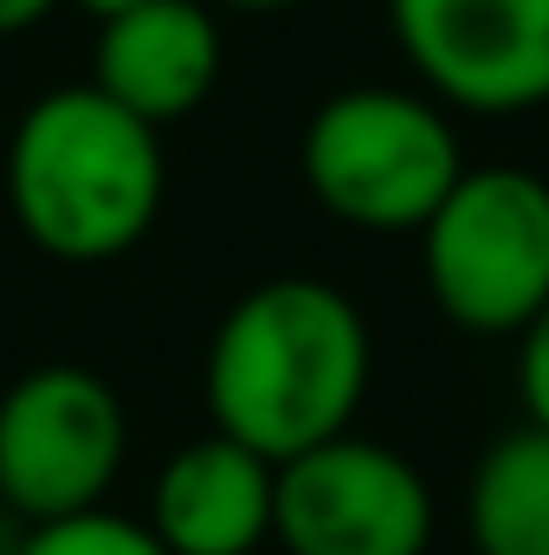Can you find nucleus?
Here are the masks:
<instances>
[{
    "label": "nucleus",
    "mask_w": 549,
    "mask_h": 555,
    "mask_svg": "<svg viewBox=\"0 0 549 555\" xmlns=\"http://www.w3.org/2000/svg\"><path fill=\"white\" fill-rule=\"evenodd\" d=\"M375 336L349 291L323 278H266L227 304L201 362L214 433L259 459H297L336 433L369 395Z\"/></svg>",
    "instance_id": "1"
},
{
    "label": "nucleus",
    "mask_w": 549,
    "mask_h": 555,
    "mask_svg": "<svg viewBox=\"0 0 549 555\" xmlns=\"http://www.w3.org/2000/svg\"><path fill=\"white\" fill-rule=\"evenodd\" d=\"M168 201L162 130L111 104L91 78L33 98L7 137V207L52 266L130 259Z\"/></svg>",
    "instance_id": "2"
},
{
    "label": "nucleus",
    "mask_w": 549,
    "mask_h": 555,
    "mask_svg": "<svg viewBox=\"0 0 549 555\" xmlns=\"http://www.w3.org/2000/svg\"><path fill=\"white\" fill-rule=\"evenodd\" d=\"M297 175L356 233H420L465 175V149L452 111L420 85H343L310 111Z\"/></svg>",
    "instance_id": "3"
},
{
    "label": "nucleus",
    "mask_w": 549,
    "mask_h": 555,
    "mask_svg": "<svg viewBox=\"0 0 549 555\" xmlns=\"http://www.w3.org/2000/svg\"><path fill=\"white\" fill-rule=\"evenodd\" d=\"M420 272L465 336H518L549 304V181L491 162L465 168L420 227Z\"/></svg>",
    "instance_id": "4"
},
{
    "label": "nucleus",
    "mask_w": 549,
    "mask_h": 555,
    "mask_svg": "<svg viewBox=\"0 0 549 555\" xmlns=\"http://www.w3.org/2000/svg\"><path fill=\"white\" fill-rule=\"evenodd\" d=\"M124 459L130 414L98 369L46 362L0 395V504L26 524L104 511Z\"/></svg>",
    "instance_id": "5"
},
{
    "label": "nucleus",
    "mask_w": 549,
    "mask_h": 555,
    "mask_svg": "<svg viewBox=\"0 0 549 555\" xmlns=\"http://www.w3.org/2000/svg\"><path fill=\"white\" fill-rule=\"evenodd\" d=\"M433 524L420 465L362 433L284 459L272 478V543L284 555H426Z\"/></svg>",
    "instance_id": "6"
},
{
    "label": "nucleus",
    "mask_w": 549,
    "mask_h": 555,
    "mask_svg": "<svg viewBox=\"0 0 549 555\" xmlns=\"http://www.w3.org/2000/svg\"><path fill=\"white\" fill-rule=\"evenodd\" d=\"M413 85L452 117L549 104V0H382Z\"/></svg>",
    "instance_id": "7"
},
{
    "label": "nucleus",
    "mask_w": 549,
    "mask_h": 555,
    "mask_svg": "<svg viewBox=\"0 0 549 555\" xmlns=\"http://www.w3.org/2000/svg\"><path fill=\"white\" fill-rule=\"evenodd\" d=\"M220 65H227V39L207 0H149L137 13L104 20L91 46V85L149 130L194 117L214 98Z\"/></svg>",
    "instance_id": "8"
},
{
    "label": "nucleus",
    "mask_w": 549,
    "mask_h": 555,
    "mask_svg": "<svg viewBox=\"0 0 549 555\" xmlns=\"http://www.w3.org/2000/svg\"><path fill=\"white\" fill-rule=\"evenodd\" d=\"M272 459L201 433L155 472L149 537L168 555H259L272 543Z\"/></svg>",
    "instance_id": "9"
},
{
    "label": "nucleus",
    "mask_w": 549,
    "mask_h": 555,
    "mask_svg": "<svg viewBox=\"0 0 549 555\" xmlns=\"http://www.w3.org/2000/svg\"><path fill=\"white\" fill-rule=\"evenodd\" d=\"M465 537L472 555H549V433H498L465 478Z\"/></svg>",
    "instance_id": "10"
},
{
    "label": "nucleus",
    "mask_w": 549,
    "mask_h": 555,
    "mask_svg": "<svg viewBox=\"0 0 549 555\" xmlns=\"http://www.w3.org/2000/svg\"><path fill=\"white\" fill-rule=\"evenodd\" d=\"M26 555H168L149 524L117 517V511H85V517H59V524H33Z\"/></svg>",
    "instance_id": "11"
},
{
    "label": "nucleus",
    "mask_w": 549,
    "mask_h": 555,
    "mask_svg": "<svg viewBox=\"0 0 549 555\" xmlns=\"http://www.w3.org/2000/svg\"><path fill=\"white\" fill-rule=\"evenodd\" d=\"M518 401L524 420L549 433V304L518 330Z\"/></svg>",
    "instance_id": "12"
},
{
    "label": "nucleus",
    "mask_w": 549,
    "mask_h": 555,
    "mask_svg": "<svg viewBox=\"0 0 549 555\" xmlns=\"http://www.w3.org/2000/svg\"><path fill=\"white\" fill-rule=\"evenodd\" d=\"M59 13V0H0V39H13V33H33L39 20H52Z\"/></svg>",
    "instance_id": "13"
},
{
    "label": "nucleus",
    "mask_w": 549,
    "mask_h": 555,
    "mask_svg": "<svg viewBox=\"0 0 549 555\" xmlns=\"http://www.w3.org/2000/svg\"><path fill=\"white\" fill-rule=\"evenodd\" d=\"M26 537H33V524L0 504V555H26Z\"/></svg>",
    "instance_id": "14"
},
{
    "label": "nucleus",
    "mask_w": 549,
    "mask_h": 555,
    "mask_svg": "<svg viewBox=\"0 0 549 555\" xmlns=\"http://www.w3.org/2000/svg\"><path fill=\"white\" fill-rule=\"evenodd\" d=\"M214 13H291V7H304V0H207Z\"/></svg>",
    "instance_id": "15"
},
{
    "label": "nucleus",
    "mask_w": 549,
    "mask_h": 555,
    "mask_svg": "<svg viewBox=\"0 0 549 555\" xmlns=\"http://www.w3.org/2000/svg\"><path fill=\"white\" fill-rule=\"evenodd\" d=\"M72 7H78V13H91V20L104 26V20H117V13H137V7H149V0H72Z\"/></svg>",
    "instance_id": "16"
},
{
    "label": "nucleus",
    "mask_w": 549,
    "mask_h": 555,
    "mask_svg": "<svg viewBox=\"0 0 549 555\" xmlns=\"http://www.w3.org/2000/svg\"><path fill=\"white\" fill-rule=\"evenodd\" d=\"M544 181H549V175H544Z\"/></svg>",
    "instance_id": "17"
}]
</instances>
